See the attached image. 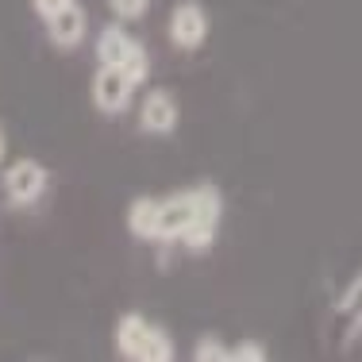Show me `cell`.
<instances>
[{"mask_svg":"<svg viewBox=\"0 0 362 362\" xmlns=\"http://www.w3.org/2000/svg\"><path fill=\"white\" fill-rule=\"evenodd\" d=\"M70 4V0H31V8H35L39 20H50L54 12H62V8Z\"/></svg>","mask_w":362,"mask_h":362,"instance_id":"obj_13","label":"cell"},{"mask_svg":"<svg viewBox=\"0 0 362 362\" xmlns=\"http://www.w3.org/2000/svg\"><path fill=\"white\" fill-rule=\"evenodd\" d=\"M135 89H139V85L124 74V66L97 62V74H93V81H89V100L100 116H124L135 100Z\"/></svg>","mask_w":362,"mask_h":362,"instance_id":"obj_4","label":"cell"},{"mask_svg":"<svg viewBox=\"0 0 362 362\" xmlns=\"http://www.w3.org/2000/svg\"><path fill=\"white\" fill-rule=\"evenodd\" d=\"M8 158V135H4V127H0V162Z\"/></svg>","mask_w":362,"mask_h":362,"instance_id":"obj_14","label":"cell"},{"mask_svg":"<svg viewBox=\"0 0 362 362\" xmlns=\"http://www.w3.org/2000/svg\"><path fill=\"white\" fill-rule=\"evenodd\" d=\"M47 23V39L54 42L58 50H77L89 35V12H85L81 0H70V4L62 8V12H54Z\"/></svg>","mask_w":362,"mask_h":362,"instance_id":"obj_8","label":"cell"},{"mask_svg":"<svg viewBox=\"0 0 362 362\" xmlns=\"http://www.w3.org/2000/svg\"><path fill=\"white\" fill-rule=\"evenodd\" d=\"M4 185V201L12 209H31V204L42 201V193L50 189V170L42 166L39 158H16L12 166L0 177Z\"/></svg>","mask_w":362,"mask_h":362,"instance_id":"obj_5","label":"cell"},{"mask_svg":"<svg viewBox=\"0 0 362 362\" xmlns=\"http://www.w3.org/2000/svg\"><path fill=\"white\" fill-rule=\"evenodd\" d=\"M266 355H270V351L258 339H239L235 347H228V362H266Z\"/></svg>","mask_w":362,"mask_h":362,"instance_id":"obj_12","label":"cell"},{"mask_svg":"<svg viewBox=\"0 0 362 362\" xmlns=\"http://www.w3.org/2000/svg\"><path fill=\"white\" fill-rule=\"evenodd\" d=\"M223 193L212 181L166 197H135L127 204V231L143 243H177L189 255H204L220 235Z\"/></svg>","mask_w":362,"mask_h":362,"instance_id":"obj_1","label":"cell"},{"mask_svg":"<svg viewBox=\"0 0 362 362\" xmlns=\"http://www.w3.org/2000/svg\"><path fill=\"white\" fill-rule=\"evenodd\" d=\"M97 62H108V66H124V74L132 77L135 85H146L151 81V54L124 23H108L100 28L97 35Z\"/></svg>","mask_w":362,"mask_h":362,"instance_id":"obj_3","label":"cell"},{"mask_svg":"<svg viewBox=\"0 0 362 362\" xmlns=\"http://www.w3.org/2000/svg\"><path fill=\"white\" fill-rule=\"evenodd\" d=\"M181 119V105L170 89L154 85V89L143 93L139 100V132L143 135H174Z\"/></svg>","mask_w":362,"mask_h":362,"instance_id":"obj_7","label":"cell"},{"mask_svg":"<svg viewBox=\"0 0 362 362\" xmlns=\"http://www.w3.org/2000/svg\"><path fill=\"white\" fill-rule=\"evenodd\" d=\"M108 8L119 23H135L151 12V0H108Z\"/></svg>","mask_w":362,"mask_h":362,"instance_id":"obj_11","label":"cell"},{"mask_svg":"<svg viewBox=\"0 0 362 362\" xmlns=\"http://www.w3.org/2000/svg\"><path fill=\"white\" fill-rule=\"evenodd\" d=\"M339 313L343 316H351V335H358L362 332V274L355 281H351L347 289H343V297H339Z\"/></svg>","mask_w":362,"mask_h":362,"instance_id":"obj_9","label":"cell"},{"mask_svg":"<svg viewBox=\"0 0 362 362\" xmlns=\"http://www.w3.org/2000/svg\"><path fill=\"white\" fill-rule=\"evenodd\" d=\"M193 358L197 362H228V347H223L220 335H201L193 347Z\"/></svg>","mask_w":362,"mask_h":362,"instance_id":"obj_10","label":"cell"},{"mask_svg":"<svg viewBox=\"0 0 362 362\" xmlns=\"http://www.w3.org/2000/svg\"><path fill=\"white\" fill-rule=\"evenodd\" d=\"M209 12H204L201 0H177L174 8H170V20H166V35L174 42L177 50H197L204 47V39H209Z\"/></svg>","mask_w":362,"mask_h":362,"instance_id":"obj_6","label":"cell"},{"mask_svg":"<svg viewBox=\"0 0 362 362\" xmlns=\"http://www.w3.org/2000/svg\"><path fill=\"white\" fill-rule=\"evenodd\" d=\"M116 355L127 362H174L177 347L166 327L151 324L143 313H124L116 320Z\"/></svg>","mask_w":362,"mask_h":362,"instance_id":"obj_2","label":"cell"}]
</instances>
